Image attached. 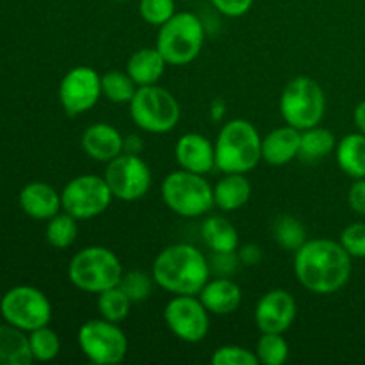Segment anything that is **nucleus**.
Wrapping results in <instances>:
<instances>
[{
	"instance_id": "nucleus-1",
	"label": "nucleus",
	"mask_w": 365,
	"mask_h": 365,
	"mask_svg": "<svg viewBox=\"0 0 365 365\" xmlns=\"http://www.w3.org/2000/svg\"><path fill=\"white\" fill-rule=\"evenodd\" d=\"M351 259L341 242L310 239L294 252V274L314 294H334L349 282Z\"/></svg>"
},
{
	"instance_id": "nucleus-2",
	"label": "nucleus",
	"mask_w": 365,
	"mask_h": 365,
	"mask_svg": "<svg viewBox=\"0 0 365 365\" xmlns=\"http://www.w3.org/2000/svg\"><path fill=\"white\" fill-rule=\"evenodd\" d=\"M155 284L171 294L198 296L210 280V266L205 255L187 242L166 246L153 260Z\"/></svg>"
},
{
	"instance_id": "nucleus-3",
	"label": "nucleus",
	"mask_w": 365,
	"mask_h": 365,
	"mask_svg": "<svg viewBox=\"0 0 365 365\" xmlns=\"http://www.w3.org/2000/svg\"><path fill=\"white\" fill-rule=\"evenodd\" d=\"M214 150L217 170L246 175L262 159V138L248 120H230L221 127Z\"/></svg>"
},
{
	"instance_id": "nucleus-4",
	"label": "nucleus",
	"mask_w": 365,
	"mask_h": 365,
	"mask_svg": "<svg viewBox=\"0 0 365 365\" xmlns=\"http://www.w3.org/2000/svg\"><path fill=\"white\" fill-rule=\"evenodd\" d=\"M123 277V267L116 253L103 246H88L71 259L68 278L77 289L100 294L116 287Z\"/></svg>"
},
{
	"instance_id": "nucleus-5",
	"label": "nucleus",
	"mask_w": 365,
	"mask_h": 365,
	"mask_svg": "<svg viewBox=\"0 0 365 365\" xmlns=\"http://www.w3.org/2000/svg\"><path fill=\"white\" fill-rule=\"evenodd\" d=\"M205 29L195 13H175L166 24L160 25L157 36V50L171 66L192 63L202 52Z\"/></svg>"
},
{
	"instance_id": "nucleus-6",
	"label": "nucleus",
	"mask_w": 365,
	"mask_h": 365,
	"mask_svg": "<svg viewBox=\"0 0 365 365\" xmlns=\"http://www.w3.org/2000/svg\"><path fill=\"white\" fill-rule=\"evenodd\" d=\"M160 196L170 210L182 217H200L214 207V187L200 173L178 170L160 184Z\"/></svg>"
},
{
	"instance_id": "nucleus-7",
	"label": "nucleus",
	"mask_w": 365,
	"mask_h": 365,
	"mask_svg": "<svg viewBox=\"0 0 365 365\" xmlns=\"http://www.w3.org/2000/svg\"><path fill=\"white\" fill-rule=\"evenodd\" d=\"M280 113L285 123L298 130L316 127L327 113V96L323 88L307 75L292 78L282 91Z\"/></svg>"
},
{
	"instance_id": "nucleus-8",
	"label": "nucleus",
	"mask_w": 365,
	"mask_h": 365,
	"mask_svg": "<svg viewBox=\"0 0 365 365\" xmlns=\"http://www.w3.org/2000/svg\"><path fill=\"white\" fill-rule=\"evenodd\" d=\"M132 121L150 134H166L180 121V106L168 89L160 86H141L130 102Z\"/></svg>"
},
{
	"instance_id": "nucleus-9",
	"label": "nucleus",
	"mask_w": 365,
	"mask_h": 365,
	"mask_svg": "<svg viewBox=\"0 0 365 365\" xmlns=\"http://www.w3.org/2000/svg\"><path fill=\"white\" fill-rule=\"evenodd\" d=\"M77 342L86 359L96 365L120 364L127 356L128 341L118 323L100 319L86 321L77 334Z\"/></svg>"
},
{
	"instance_id": "nucleus-10",
	"label": "nucleus",
	"mask_w": 365,
	"mask_h": 365,
	"mask_svg": "<svg viewBox=\"0 0 365 365\" xmlns=\"http://www.w3.org/2000/svg\"><path fill=\"white\" fill-rule=\"evenodd\" d=\"M4 319L24 331L46 327L52 319V307L48 298L39 289L31 285H18L7 291L0 302Z\"/></svg>"
},
{
	"instance_id": "nucleus-11",
	"label": "nucleus",
	"mask_w": 365,
	"mask_h": 365,
	"mask_svg": "<svg viewBox=\"0 0 365 365\" xmlns=\"http://www.w3.org/2000/svg\"><path fill=\"white\" fill-rule=\"evenodd\" d=\"M113 192L106 178L98 175H81L64 185L61 192V203L64 212L77 220H91L109 209Z\"/></svg>"
},
{
	"instance_id": "nucleus-12",
	"label": "nucleus",
	"mask_w": 365,
	"mask_h": 365,
	"mask_svg": "<svg viewBox=\"0 0 365 365\" xmlns=\"http://www.w3.org/2000/svg\"><path fill=\"white\" fill-rule=\"evenodd\" d=\"M107 185L114 198L121 202H135L150 191L152 171L138 153L125 152L109 160L106 168Z\"/></svg>"
},
{
	"instance_id": "nucleus-13",
	"label": "nucleus",
	"mask_w": 365,
	"mask_h": 365,
	"mask_svg": "<svg viewBox=\"0 0 365 365\" xmlns=\"http://www.w3.org/2000/svg\"><path fill=\"white\" fill-rule=\"evenodd\" d=\"M209 316L202 299L195 294H178L164 307V323L180 341L195 344L209 334Z\"/></svg>"
},
{
	"instance_id": "nucleus-14",
	"label": "nucleus",
	"mask_w": 365,
	"mask_h": 365,
	"mask_svg": "<svg viewBox=\"0 0 365 365\" xmlns=\"http://www.w3.org/2000/svg\"><path fill=\"white\" fill-rule=\"evenodd\" d=\"M102 96V75L91 66H75L59 84V100L68 116L88 113Z\"/></svg>"
},
{
	"instance_id": "nucleus-15",
	"label": "nucleus",
	"mask_w": 365,
	"mask_h": 365,
	"mask_svg": "<svg viewBox=\"0 0 365 365\" xmlns=\"http://www.w3.org/2000/svg\"><path fill=\"white\" fill-rule=\"evenodd\" d=\"M298 316V305L291 292L274 289L259 299L255 323L262 334H285Z\"/></svg>"
},
{
	"instance_id": "nucleus-16",
	"label": "nucleus",
	"mask_w": 365,
	"mask_h": 365,
	"mask_svg": "<svg viewBox=\"0 0 365 365\" xmlns=\"http://www.w3.org/2000/svg\"><path fill=\"white\" fill-rule=\"evenodd\" d=\"M175 159L182 170L207 175L216 168V150L205 135L189 132L175 145Z\"/></svg>"
},
{
	"instance_id": "nucleus-17",
	"label": "nucleus",
	"mask_w": 365,
	"mask_h": 365,
	"mask_svg": "<svg viewBox=\"0 0 365 365\" xmlns=\"http://www.w3.org/2000/svg\"><path fill=\"white\" fill-rule=\"evenodd\" d=\"M84 152L98 163H109L125 152V139L118 128L109 123H95L81 138Z\"/></svg>"
},
{
	"instance_id": "nucleus-18",
	"label": "nucleus",
	"mask_w": 365,
	"mask_h": 365,
	"mask_svg": "<svg viewBox=\"0 0 365 365\" xmlns=\"http://www.w3.org/2000/svg\"><path fill=\"white\" fill-rule=\"evenodd\" d=\"M302 130L284 125L262 138V160L269 166H285L299 153Z\"/></svg>"
},
{
	"instance_id": "nucleus-19",
	"label": "nucleus",
	"mask_w": 365,
	"mask_h": 365,
	"mask_svg": "<svg viewBox=\"0 0 365 365\" xmlns=\"http://www.w3.org/2000/svg\"><path fill=\"white\" fill-rule=\"evenodd\" d=\"M20 207L34 220H46L59 214L63 209L61 195L45 182H31L20 192Z\"/></svg>"
},
{
	"instance_id": "nucleus-20",
	"label": "nucleus",
	"mask_w": 365,
	"mask_h": 365,
	"mask_svg": "<svg viewBox=\"0 0 365 365\" xmlns=\"http://www.w3.org/2000/svg\"><path fill=\"white\" fill-rule=\"evenodd\" d=\"M198 298L214 316H228V314H234L241 305L242 291L235 282L228 278H216L203 285Z\"/></svg>"
},
{
	"instance_id": "nucleus-21",
	"label": "nucleus",
	"mask_w": 365,
	"mask_h": 365,
	"mask_svg": "<svg viewBox=\"0 0 365 365\" xmlns=\"http://www.w3.org/2000/svg\"><path fill=\"white\" fill-rule=\"evenodd\" d=\"M252 196V184L245 173H225L214 185V205L225 212H234L248 203Z\"/></svg>"
},
{
	"instance_id": "nucleus-22",
	"label": "nucleus",
	"mask_w": 365,
	"mask_h": 365,
	"mask_svg": "<svg viewBox=\"0 0 365 365\" xmlns=\"http://www.w3.org/2000/svg\"><path fill=\"white\" fill-rule=\"evenodd\" d=\"M168 63L163 53L155 48H141L135 50L127 63V73L130 75L132 81L141 86H153L159 82L164 75Z\"/></svg>"
},
{
	"instance_id": "nucleus-23",
	"label": "nucleus",
	"mask_w": 365,
	"mask_h": 365,
	"mask_svg": "<svg viewBox=\"0 0 365 365\" xmlns=\"http://www.w3.org/2000/svg\"><path fill=\"white\" fill-rule=\"evenodd\" d=\"M202 237L216 255H232L239 248V232L227 217L210 216L202 225Z\"/></svg>"
},
{
	"instance_id": "nucleus-24",
	"label": "nucleus",
	"mask_w": 365,
	"mask_h": 365,
	"mask_svg": "<svg viewBox=\"0 0 365 365\" xmlns=\"http://www.w3.org/2000/svg\"><path fill=\"white\" fill-rule=\"evenodd\" d=\"M339 168L351 178H365V134H348L335 146Z\"/></svg>"
},
{
	"instance_id": "nucleus-25",
	"label": "nucleus",
	"mask_w": 365,
	"mask_h": 365,
	"mask_svg": "<svg viewBox=\"0 0 365 365\" xmlns=\"http://www.w3.org/2000/svg\"><path fill=\"white\" fill-rule=\"evenodd\" d=\"M29 337L16 327H0V365H29L32 362Z\"/></svg>"
},
{
	"instance_id": "nucleus-26",
	"label": "nucleus",
	"mask_w": 365,
	"mask_h": 365,
	"mask_svg": "<svg viewBox=\"0 0 365 365\" xmlns=\"http://www.w3.org/2000/svg\"><path fill=\"white\" fill-rule=\"evenodd\" d=\"M335 146H337V143H335L334 132L316 125V127L302 130L298 157H302L303 160H309V163H314V160L324 159L327 155H330Z\"/></svg>"
},
{
	"instance_id": "nucleus-27",
	"label": "nucleus",
	"mask_w": 365,
	"mask_h": 365,
	"mask_svg": "<svg viewBox=\"0 0 365 365\" xmlns=\"http://www.w3.org/2000/svg\"><path fill=\"white\" fill-rule=\"evenodd\" d=\"M130 298L121 291L120 285L102 291L96 299L100 316L113 323H121L123 319H127V316L130 314Z\"/></svg>"
},
{
	"instance_id": "nucleus-28",
	"label": "nucleus",
	"mask_w": 365,
	"mask_h": 365,
	"mask_svg": "<svg viewBox=\"0 0 365 365\" xmlns=\"http://www.w3.org/2000/svg\"><path fill=\"white\" fill-rule=\"evenodd\" d=\"M138 91V84L127 71H107L102 75V96L113 103H127Z\"/></svg>"
},
{
	"instance_id": "nucleus-29",
	"label": "nucleus",
	"mask_w": 365,
	"mask_h": 365,
	"mask_svg": "<svg viewBox=\"0 0 365 365\" xmlns=\"http://www.w3.org/2000/svg\"><path fill=\"white\" fill-rule=\"evenodd\" d=\"M77 217H73L71 214L59 212L48 220V225H46V241L53 248H70L75 242V239H77Z\"/></svg>"
},
{
	"instance_id": "nucleus-30",
	"label": "nucleus",
	"mask_w": 365,
	"mask_h": 365,
	"mask_svg": "<svg viewBox=\"0 0 365 365\" xmlns=\"http://www.w3.org/2000/svg\"><path fill=\"white\" fill-rule=\"evenodd\" d=\"M274 241L278 246L289 250V252H298L307 242V230L299 220L292 216H280L274 221L273 227Z\"/></svg>"
},
{
	"instance_id": "nucleus-31",
	"label": "nucleus",
	"mask_w": 365,
	"mask_h": 365,
	"mask_svg": "<svg viewBox=\"0 0 365 365\" xmlns=\"http://www.w3.org/2000/svg\"><path fill=\"white\" fill-rule=\"evenodd\" d=\"M257 359L264 365H282L289 359V344L284 334H262L257 342Z\"/></svg>"
},
{
	"instance_id": "nucleus-32",
	"label": "nucleus",
	"mask_w": 365,
	"mask_h": 365,
	"mask_svg": "<svg viewBox=\"0 0 365 365\" xmlns=\"http://www.w3.org/2000/svg\"><path fill=\"white\" fill-rule=\"evenodd\" d=\"M29 346H31L32 359L39 360V362H50V360H53L59 355L61 349L59 337H57L56 331L50 330L48 324L31 331Z\"/></svg>"
},
{
	"instance_id": "nucleus-33",
	"label": "nucleus",
	"mask_w": 365,
	"mask_h": 365,
	"mask_svg": "<svg viewBox=\"0 0 365 365\" xmlns=\"http://www.w3.org/2000/svg\"><path fill=\"white\" fill-rule=\"evenodd\" d=\"M153 284H155L153 274L150 277V274L143 273V271H128V273H123L118 285L130 298L132 303H139L150 298Z\"/></svg>"
},
{
	"instance_id": "nucleus-34",
	"label": "nucleus",
	"mask_w": 365,
	"mask_h": 365,
	"mask_svg": "<svg viewBox=\"0 0 365 365\" xmlns=\"http://www.w3.org/2000/svg\"><path fill=\"white\" fill-rule=\"evenodd\" d=\"M175 13H177L175 0H141L139 2V14L143 20L157 27L166 24Z\"/></svg>"
},
{
	"instance_id": "nucleus-35",
	"label": "nucleus",
	"mask_w": 365,
	"mask_h": 365,
	"mask_svg": "<svg viewBox=\"0 0 365 365\" xmlns=\"http://www.w3.org/2000/svg\"><path fill=\"white\" fill-rule=\"evenodd\" d=\"M210 362L214 365H257L259 359H257L255 353L242 348V346L228 344L217 348Z\"/></svg>"
},
{
	"instance_id": "nucleus-36",
	"label": "nucleus",
	"mask_w": 365,
	"mask_h": 365,
	"mask_svg": "<svg viewBox=\"0 0 365 365\" xmlns=\"http://www.w3.org/2000/svg\"><path fill=\"white\" fill-rule=\"evenodd\" d=\"M339 242L351 257L365 259V223H351L346 227Z\"/></svg>"
},
{
	"instance_id": "nucleus-37",
	"label": "nucleus",
	"mask_w": 365,
	"mask_h": 365,
	"mask_svg": "<svg viewBox=\"0 0 365 365\" xmlns=\"http://www.w3.org/2000/svg\"><path fill=\"white\" fill-rule=\"evenodd\" d=\"M221 14L228 18L245 16L253 6V0H210Z\"/></svg>"
},
{
	"instance_id": "nucleus-38",
	"label": "nucleus",
	"mask_w": 365,
	"mask_h": 365,
	"mask_svg": "<svg viewBox=\"0 0 365 365\" xmlns=\"http://www.w3.org/2000/svg\"><path fill=\"white\" fill-rule=\"evenodd\" d=\"M348 203L351 207L353 212L365 216V180L364 178H356L351 184L348 192Z\"/></svg>"
},
{
	"instance_id": "nucleus-39",
	"label": "nucleus",
	"mask_w": 365,
	"mask_h": 365,
	"mask_svg": "<svg viewBox=\"0 0 365 365\" xmlns=\"http://www.w3.org/2000/svg\"><path fill=\"white\" fill-rule=\"evenodd\" d=\"M241 260L246 264H257L260 260V250L253 245L245 246L241 250Z\"/></svg>"
},
{
	"instance_id": "nucleus-40",
	"label": "nucleus",
	"mask_w": 365,
	"mask_h": 365,
	"mask_svg": "<svg viewBox=\"0 0 365 365\" xmlns=\"http://www.w3.org/2000/svg\"><path fill=\"white\" fill-rule=\"evenodd\" d=\"M353 118H355L356 128H359L362 134H365V100H364V102H360L359 106H356Z\"/></svg>"
},
{
	"instance_id": "nucleus-41",
	"label": "nucleus",
	"mask_w": 365,
	"mask_h": 365,
	"mask_svg": "<svg viewBox=\"0 0 365 365\" xmlns=\"http://www.w3.org/2000/svg\"><path fill=\"white\" fill-rule=\"evenodd\" d=\"M113 2H127V0H113Z\"/></svg>"
}]
</instances>
